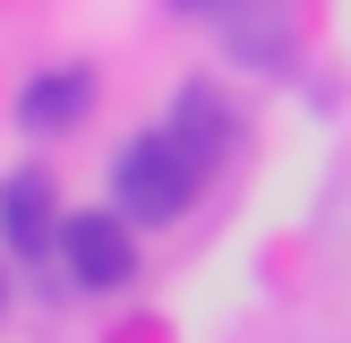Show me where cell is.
<instances>
[{"label":"cell","instance_id":"cell-5","mask_svg":"<svg viewBox=\"0 0 351 343\" xmlns=\"http://www.w3.org/2000/svg\"><path fill=\"white\" fill-rule=\"evenodd\" d=\"M171 137H180L197 163H223V146H232V112H223L215 86H197V78L180 86V103H171Z\"/></svg>","mask_w":351,"mask_h":343},{"label":"cell","instance_id":"cell-1","mask_svg":"<svg viewBox=\"0 0 351 343\" xmlns=\"http://www.w3.org/2000/svg\"><path fill=\"white\" fill-rule=\"evenodd\" d=\"M197 172L206 163L171 129H146V137H129V146L112 154V206L129 223H171L189 198H197Z\"/></svg>","mask_w":351,"mask_h":343},{"label":"cell","instance_id":"cell-6","mask_svg":"<svg viewBox=\"0 0 351 343\" xmlns=\"http://www.w3.org/2000/svg\"><path fill=\"white\" fill-rule=\"evenodd\" d=\"M180 9H215V0H180Z\"/></svg>","mask_w":351,"mask_h":343},{"label":"cell","instance_id":"cell-2","mask_svg":"<svg viewBox=\"0 0 351 343\" xmlns=\"http://www.w3.org/2000/svg\"><path fill=\"white\" fill-rule=\"evenodd\" d=\"M60 266L77 274L86 292H120L137 274V240H129V215L120 206H86V215L60 223Z\"/></svg>","mask_w":351,"mask_h":343},{"label":"cell","instance_id":"cell-4","mask_svg":"<svg viewBox=\"0 0 351 343\" xmlns=\"http://www.w3.org/2000/svg\"><path fill=\"white\" fill-rule=\"evenodd\" d=\"M95 112V69H43V78L17 95V129H34V137H60V129H77V120Z\"/></svg>","mask_w":351,"mask_h":343},{"label":"cell","instance_id":"cell-3","mask_svg":"<svg viewBox=\"0 0 351 343\" xmlns=\"http://www.w3.org/2000/svg\"><path fill=\"white\" fill-rule=\"evenodd\" d=\"M60 206H51V172H9V180H0V240H9L17 257H43L51 240H60Z\"/></svg>","mask_w":351,"mask_h":343},{"label":"cell","instance_id":"cell-7","mask_svg":"<svg viewBox=\"0 0 351 343\" xmlns=\"http://www.w3.org/2000/svg\"><path fill=\"white\" fill-rule=\"evenodd\" d=\"M0 309H9V274H0Z\"/></svg>","mask_w":351,"mask_h":343}]
</instances>
